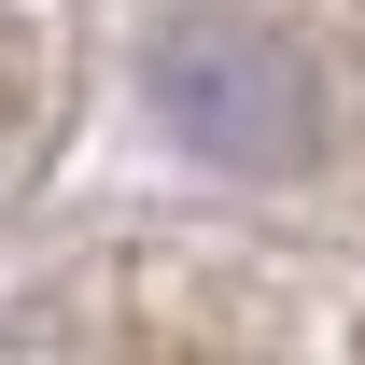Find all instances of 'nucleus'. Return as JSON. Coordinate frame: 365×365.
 Returning <instances> with one entry per match:
<instances>
[{
    "label": "nucleus",
    "mask_w": 365,
    "mask_h": 365,
    "mask_svg": "<svg viewBox=\"0 0 365 365\" xmlns=\"http://www.w3.org/2000/svg\"><path fill=\"white\" fill-rule=\"evenodd\" d=\"M140 98H155V127L182 155H211V169H295L323 127L309 98V56L281 43L267 14H169L155 43H140Z\"/></svg>",
    "instance_id": "1"
}]
</instances>
